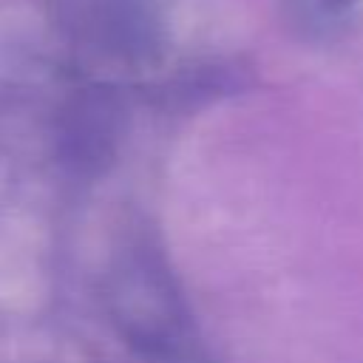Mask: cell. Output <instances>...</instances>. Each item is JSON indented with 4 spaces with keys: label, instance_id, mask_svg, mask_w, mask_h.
<instances>
[{
    "label": "cell",
    "instance_id": "obj_1",
    "mask_svg": "<svg viewBox=\"0 0 363 363\" xmlns=\"http://www.w3.org/2000/svg\"><path fill=\"white\" fill-rule=\"evenodd\" d=\"M51 11L71 40L116 60L150 54L162 34L156 0H51Z\"/></svg>",
    "mask_w": 363,
    "mask_h": 363
},
{
    "label": "cell",
    "instance_id": "obj_2",
    "mask_svg": "<svg viewBox=\"0 0 363 363\" xmlns=\"http://www.w3.org/2000/svg\"><path fill=\"white\" fill-rule=\"evenodd\" d=\"M286 6L301 26L312 31H326L335 28L354 9V0H286Z\"/></svg>",
    "mask_w": 363,
    "mask_h": 363
}]
</instances>
